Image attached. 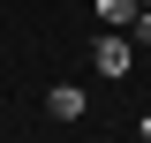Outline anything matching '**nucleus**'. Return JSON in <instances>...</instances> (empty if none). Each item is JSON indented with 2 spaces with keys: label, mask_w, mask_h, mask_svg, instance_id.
Segmentation results:
<instances>
[{
  "label": "nucleus",
  "mask_w": 151,
  "mask_h": 143,
  "mask_svg": "<svg viewBox=\"0 0 151 143\" xmlns=\"http://www.w3.org/2000/svg\"><path fill=\"white\" fill-rule=\"evenodd\" d=\"M129 30H136V45H151V8H144L136 23H129Z\"/></svg>",
  "instance_id": "nucleus-4"
},
{
  "label": "nucleus",
  "mask_w": 151,
  "mask_h": 143,
  "mask_svg": "<svg viewBox=\"0 0 151 143\" xmlns=\"http://www.w3.org/2000/svg\"><path fill=\"white\" fill-rule=\"evenodd\" d=\"M129 60H136V38H121V30H98V45H91V68L106 75H129Z\"/></svg>",
  "instance_id": "nucleus-1"
},
{
  "label": "nucleus",
  "mask_w": 151,
  "mask_h": 143,
  "mask_svg": "<svg viewBox=\"0 0 151 143\" xmlns=\"http://www.w3.org/2000/svg\"><path fill=\"white\" fill-rule=\"evenodd\" d=\"M144 8H151V0H144Z\"/></svg>",
  "instance_id": "nucleus-6"
},
{
  "label": "nucleus",
  "mask_w": 151,
  "mask_h": 143,
  "mask_svg": "<svg viewBox=\"0 0 151 143\" xmlns=\"http://www.w3.org/2000/svg\"><path fill=\"white\" fill-rule=\"evenodd\" d=\"M136 143H151V113H144V128H136Z\"/></svg>",
  "instance_id": "nucleus-5"
},
{
  "label": "nucleus",
  "mask_w": 151,
  "mask_h": 143,
  "mask_svg": "<svg viewBox=\"0 0 151 143\" xmlns=\"http://www.w3.org/2000/svg\"><path fill=\"white\" fill-rule=\"evenodd\" d=\"M45 113H53V121H83V113H91V98H83L76 83H60L53 98H45Z\"/></svg>",
  "instance_id": "nucleus-2"
},
{
  "label": "nucleus",
  "mask_w": 151,
  "mask_h": 143,
  "mask_svg": "<svg viewBox=\"0 0 151 143\" xmlns=\"http://www.w3.org/2000/svg\"><path fill=\"white\" fill-rule=\"evenodd\" d=\"M144 15V0H98V23H106V30H121V23H136Z\"/></svg>",
  "instance_id": "nucleus-3"
}]
</instances>
